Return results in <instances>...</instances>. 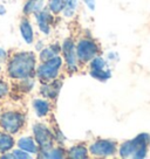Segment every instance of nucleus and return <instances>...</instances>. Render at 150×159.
<instances>
[{"instance_id": "f257e3e1", "label": "nucleus", "mask_w": 150, "mask_h": 159, "mask_svg": "<svg viewBox=\"0 0 150 159\" xmlns=\"http://www.w3.org/2000/svg\"><path fill=\"white\" fill-rule=\"evenodd\" d=\"M36 57L32 52H19L13 55L7 66V74L11 79L26 80L35 73Z\"/></svg>"}, {"instance_id": "f03ea898", "label": "nucleus", "mask_w": 150, "mask_h": 159, "mask_svg": "<svg viewBox=\"0 0 150 159\" xmlns=\"http://www.w3.org/2000/svg\"><path fill=\"white\" fill-rule=\"evenodd\" d=\"M150 140L148 134H141L136 138L128 140L121 145L120 156L122 158H144L147 153V145Z\"/></svg>"}, {"instance_id": "7ed1b4c3", "label": "nucleus", "mask_w": 150, "mask_h": 159, "mask_svg": "<svg viewBox=\"0 0 150 159\" xmlns=\"http://www.w3.org/2000/svg\"><path fill=\"white\" fill-rule=\"evenodd\" d=\"M61 66H62V59L59 55H56L47 61H44L38 67V69L35 70V74L41 82L47 83L58 77V75L60 73Z\"/></svg>"}, {"instance_id": "20e7f679", "label": "nucleus", "mask_w": 150, "mask_h": 159, "mask_svg": "<svg viewBox=\"0 0 150 159\" xmlns=\"http://www.w3.org/2000/svg\"><path fill=\"white\" fill-rule=\"evenodd\" d=\"M24 123L25 117L18 111H6L0 116V126L11 134L19 132Z\"/></svg>"}, {"instance_id": "39448f33", "label": "nucleus", "mask_w": 150, "mask_h": 159, "mask_svg": "<svg viewBox=\"0 0 150 159\" xmlns=\"http://www.w3.org/2000/svg\"><path fill=\"white\" fill-rule=\"evenodd\" d=\"M99 52V47L93 40L82 39L76 45V55L77 61L82 63H87L94 59Z\"/></svg>"}, {"instance_id": "423d86ee", "label": "nucleus", "mask_w": 150, "mask_h": 159, "mask_svg": "<svg viewBox=\"0 0 150 159\" xmlns=\"http://www.w3.org/2000/svg\"><path fill=\"white\" fill-rule=\"evenodd\" d=\"M33 134H34L35 142L40 150H47L53 148V139L54 136L45 124H34L33 126Z\"/></svg>"}, {"instance_id": "0eeeda50", "label": "nucleus", "mask_w": 150, "mask_h": 159, "mask_svg": "<svg viewBox=\"0 0 150 159\" xmlns=\"http://www.w3.org/2000/svg\"><path fill=\"white\" fill-rule=\"evenodd\" d=\"M89 152L95 157H108L116 152V144L108 139H99L90 145Z\"/></svg>"}, {"instance_id": "6e6552de", "label": "nucleus", "mask_w": 150, "mask_h": 159, "mask_svg": "<svg viewBox=\"0 0 150 159\" xmlns=\"http://www.w3.org/2000/svg\"><path fill=\"white\" fill-rule=\"evenodd\" d=\"M90 76L99 81H107L111 77V71L108 69L105 61L102 57H94L90 62Z\"/></svg>"}, {"instance_id": "1a4fd4ad", "label": "nucleus", "mask_w": 150, "mask_h": 159, "mask_svg": "<svg viewBox=\"0 0 150 159\" xmlns=\"http://www.w3.org/2000/svg\"><path fill=\"white\" fill-rule=\"evenodd\" d=\"M61 50L65 56L66 63L69 70H76L77 69V55H76V47L74 42L70 39H67L63 41V45L61 47Z\"/></svg>"}, {"instance_id": "9d476101", "label": "nucleus", "mask_w": 150, "mask_h": 159, "mask_svg": "<svg viewBox=\"0 0 150 159\" xmlns=\"http://www.w3.org/2000/svg\"><path fill=\"white\" fill-rule=\"evenodd\" d=\"M35 19L38 22L39 30L45 35H48L50 33V28L54 22V16L49 10H41L40 12L35 13Z\"/></svg>"}, {"instance_id": "9b49d317", "label": "nucleus", "mask_w": 150, "mask_h": 159, "mask_svg": "<svg viewBox=\"0 0 150 159\" xmlns=\"http://www.w3.org/2000/svg\"><path fill=\"white\" fill-rule=\"evenodd\" d=\"M62 87V81H50L47 82V84L41 87V95L47 98H56V96Z\"/></svg>"}, {"instance_id": "f8f14e48", "label": "nucleus", "mask_w": 150, "mask_h": 159, "mask_svg": "<svg viewBox=\"0 0 150 159\" xmlns=\"http://www.w3.org/2000/svg\"><path fill=\"white\" fill-rule=\"evenodd\" d=\"M18 146L19 149L24 150L28 153H38L39 152V146L36 145V142L32 137H22L18 140Z\"/></svg>"}, {"instance_id": "ddd939ff", "label": "nucleus", "mask_w": 150, "mask_h": 159, "mask_svg": "<svg viewBox=\"0 0 150 159\" xmlns=\"http://www.w3.org/2000/svg\"><path fill=\"white\" fill-rule=\"evenodd\" d=\"M19 28H20L21 36L24 38L26 43H32L33 40H34V33H33V28H32V25H30V21L27 19H22Z\"/></svg>"}, {"instance_id": "4468645a", "label": "nucleus", "mask_w": 150, "mask_h": 159, "mask_svg": "<svg viewBox=\"0 0 150 159\" xmlns=\"http://www.w3.org/2000/svg\"><path fill=\"white\" fill-rule=\"evenodd\" d=\"M45 0H27L24 6V14H35L41 10H44Z\"/></svg>"}, {"instance_id": "2eb2a0df", "label": "nucleus", "mask_w": 150, "mask_h": 159, "mask_svg": "<svg viewBox=\"0 0 150 159\" xmlns=\"http://www.w3.org/2000/svg\"><path fill=\"white\" fill-rule=\"evenodd\" d=\"M33 108H34V111L38 117H45L49 112L50 104L46 99L35 98L33 101Z\"/></svg>"}, {"instance_id": "dca6fc26", "label": "nucleus", "mask_w": 150, "mask_h": 159, "mask_svg": "<svg viewBox=\"0 0 150 159\" xmlns=\"http://www.w3.org/2000/svg\"><path fill=\"white\" fill-rule=\"evenodd\" d=\"M61 52V46L59 43H53L49 45L48 47H45L44 49H41L40 53V61H47V60L54 57L56 55H59V53Z\"/></svg>"}, {"instance_id": "f3484780", "label": "nucleus", "mask_w": 150, "mask_h": 159, "mask_svg": "<svg viewBox=\"0 0 150 159\" xmlns=\"http://www.w3.org/2000/svg\"><path fill=\"white\" fill-rule=\"evenodd\" d=\"M38 157L39 158H63L65 157V150H62L61 148H50L47 150H41L38 152Z\"/></svg>"}, {"instance_id": "a211bd4d", "label": "nucleus", "mask_w": 150, "mask_h": 159, "mask_svg": "<svg viewBox=\"0 0 150 159\" xmlns=\"http://www.w3.org/2000/svg\"><path fill=\"white\" fill-rule=\"evenodd\" d=\"M14 146V139L8 132H0V152L6 153Z\"/></svg>"}, {"instance_id": "6ab92c4d", "label": "nucleus", "mask_w": 150, "mask_h": 159, "mask_svg": "<svg viewBox=\"0 0 150 159\" xmlns=\"http://www.w3.org/2000/svg\"><path fill=\"white\" fill-rule=\"evenodd\" d=\"M88 151L86 149L85 145H75V146H72L68 151V157L72 159H82V158H87L88 157Z\"/></svg>"}, {"instance_id": "aec40b11", "label": "nucleus", "mask_w": 150, "mask_h": 159, "mask_svg": "<svg viewBox=\"0 0 150 159\" xmlns=\"http://www.w3.org/2000/svg\"><path fill=\"white\" fill-rule=\"evenodd\" d=\"M66 2H67V0H48V8L52 13L58 14V13L62 12Z\"/></svg>"}, {"instance_id": "412c9836", "label": "nucleus", "mask_w": 150, "mask_h": 159, "mask_svg": "<svg viewBox=\"0 0 150 159\" xmlns=\"http://www.w3.org/2000/svg\"><path fill=\"white\" fill-rule=\"evenodd\" d=\"M76 7H77V0H67L65 7L62 10V13H63L65 16L69 18V16H72L75 13Z\"/></svg>"}, {"instance_id": "4be33fe9", "label": "nucleus", "mask_w": 150, "mask_h": 159, "mask_svg": "<svg viewBox=\"0 0 150 159\" xmlns=\"http://www.w3.org/2000/svg\"><path fill=\"white\" fill-rule=\"evenodd\" d=\"M12 156H13V158L15 159H27V158H30V154L28 152H26L24 150H14L13 152H12Z\"/></svg>"}, {"instance_id": "5701e85b", "label": "nucleus", "mask_w": 150, "mask_h": 159, "mask_svg": "<svg viewBox=\"0 0 150 159\" xmlns=\"http://www.w3.org/2000/svg\"><path fill=\"white\" fill-rule=\"evenodd\" d=\"M7 94H8V85L6 82L0 80V98L5 97Z\"/></svg>"}, {"instance_id": "b1692460", "label": "nucleus", "mask_w": 150, "mask_h": 159, "mask_svg": "<svg viewBox=\"0 0 150 159\" xmlns=\"http://www.w3.org/2000/svg\"><path fill=\"white\" fill-rule=\"evenodd\" d=\"M83 1H85L86 6H87L90 11L95 10V1L96 0H83Z\"/></svg>"}, {"instance_id": "393cba45", "label": "nucleus", "mask_w": 150, "mask_h": 159, "mask_svg": "<svg viewBox=\"0 0 150 159\" xmlns=\"http://www.w3.org/2000/svg\"><path fill=\"white\" fill-rule=\"evenodd\" d=\"M6 57H7L6 52L2 49V48H0V61H4V60H6Z\"/></svg>"}, {"instance_id": "a878e982", "label": "nucleus", "mask_w": 150, "mask_h": 159, "mask_svg": "<svg viewBox=\"0 0 150 159\" xmlns=\"http://www.w3.org/2000/svg\"><path fill=\"white\" fill-rule=\"evenodd\" d=\"M0 70H1V67H0Z\"/></svg>"}]
</instances>
